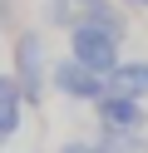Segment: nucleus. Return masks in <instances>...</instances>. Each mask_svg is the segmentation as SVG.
I'll use <instances>...</instances> for the list:
<instances>
[{
  "label": "nucleus",
  "mask_w": 148,
  "mask_h": 153,
  "mask_svg": "<svg viewBox=\"0 0 148 153\" xmlns=\"http://www.w3.org/2000/svg\"><path fill=\"white\" fill-rule=\"evenodd\" d=\"M49 69H54V59H49V50H45V35L39 30H20L15 45H10V74L20 79V89H25L30 104H45Z\"/></svg>",
  "instance_id": "obj_1"
},
{
  "label": "nucleus",
  "mask_w": 148,
  "mask_h": 153,
  "mask_svg": "<svg viewBox=\"0 0 148 153\" xmlns=\"http://www.w3.org/2000/svg\"><path fill=\"white\" fill-rule=\"evenodd\" d=\"M49 89L59 99H69V104H99L109 94V79L99 69H89V64H79L74 54H59L54 69H49Z\"/></svg>",
  "instance_id": "obj_2"
},
{
  "label": "nucleus",
  "mask_w": 148,
  "mask_h": 153,
  "mask_svg": "<svg viewBox=\"0 0 148 153\" xmlns=\"http://www.w3.org/2000/svg\"><path fill=\"white\" fill-rule=\"evenodd\" d=\"M123 40H114V35H104V30H94V25L89 20H79L74 30H69V54H74L79 64H89V69H99L109 79V74H114V64L123 59Z\"/></svg>",
  "instance_id": "obj_3"
},
{
  "label": "nucleus",
  "mask_w": 148,
  "mask_h": 153,
  "mask_svg": "<svg viewBox=\"0 0 148 153\" xmlns=\"http://www.w3.org/2000/svg\"><path fill=\"white\" fill-rule=\"evenodd\" d=\"M94 119L104 133H143L148 128V104L143 99H123V94H104L94 104Z\"/></svg>",
  "instance_id": "obj_4"
},
{
  "label": "nucleus",
  "mask_w": 148,
  "mask_h": 153,
  "mask_svg": "<svg viewBox=\"0 0 148 153\" xmlns=\"http://www.w3.org/2000/svg\"><path fill=\"white\" fill-rule=\"evenodd\" d=\"M25 109H30V99H25V89H20V79L15 74H0V143H10L20 133Z\"/></svg>",
  "instance_id": "obj_5"
},
{
  "label": "nucleus",
  "mask_w": 148,
  "mask_h": 153,
  "mask_svg": "<svg viewBox=\"0 0 148 153\" xmlns=\"http://www.w3.org/2000/svg\"><path fill=\"white\" fill-rule=\"evenodd\" d=\"M109 94H123V99H143L148 104V59H118L109 74Z\"/></svg>",
  "instance_id": "obj_6"
},
{
  "label": "nucleus",
  "mask_w": 148,
  "mask_h": 153,
  "mask_svg": "<svg viewBox=\"0 0 148 153\" xmlns=\"http://www.w3.org/2000/svg\"><path fill=\"white\" fill-rule=\"evenodd\" d=\"M79 20H89L94 30L114 35V40H128V5H118V0H99V5H84V10H79Z\"/></svg>",
  "instance_id": "obj_7"
},
{
  "label": "nucleus",
  "mask_w": 148,
  "mask_h": 153,
  "mask_svg": "<svg viewBox=\"0 0 148 153\" xmlns=\"http://www.w3.org/2000/svg\"><path fill=\"white\" fill-rule=\"evenodd\" d=\"M45 25H54V30H74L79 25V0H45Z\"/></svg>",
  "instance_id": "obj_8"
},
{
  "label": "nucleus",
  "mask_w": 148,
  "mask_h": 153,
  "mask_svg": "<svg viewBox=\"0 0 148 153\" xmlns=\"http://www.w3.org/2000/svg\"><path fill=\"white\" fill-rule=\"evenodd\" d=\"M54 153H104V143L99 138H69V143H59Z\"/></svg>",
  "instance_id": "obj_9"
},
{
  "label": "nucleus",
  "mask_w": 148,
  "mask_h": 153,
  "mask_svg": "<svg viewBox=\"0 0 148 153\" xmlns=\"http://www.w3.org/2000/svg\"><path fill=\"white\" fill-rule=\"evenodd\" d=\"M123 5H128V10H148V0H123Z\"/></svg>",
  "instance_id": "obj_10"
},
{
  "label": "nucleus",
  "mask_w": 148,
  "mask_h": 153,
  "mask_svg": "<svg viewBox=\"0 0 148 153\" xmlns=\"http://www.w3.org/2000/svg\"><path fill=\"white\" fill-rule=\"evenodd\" d=\"M84 5H99V0H79V10H84Z\"/></svg>",
  "instance_id": "obj_11"
}]
</instances>
